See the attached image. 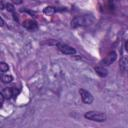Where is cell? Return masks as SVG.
I'll list each match as a JSON object with an SVG mask.
<instances>
[{
  "mask_svg": "<svg viewBox=\"0 0 128 128\" xmlns=\"http://www.w3.org/2000/svg\"><path fill=\"white\" fill-rule=\"evenodd\" d=\"M120 69L122 71L128 70V56H124L120 61Z\"/></svg>",
  "mask_w": 128,
  "mask_h": 128,
  "instance_id": "cell-7",
  "label": "cell"
},
{
  "mask_svg": "<svg viewBox=\"0 0 128 128\" xmlns=\"http://www.w3.org/2000/svg\"><path fill=\"white\" fill-rule=\"evenodd\" d=\"M4 98H5V96L1 93V94H0V104H1V105H2V104H3V102H4Z\"/></svg>",
  "mask_w": 128,
  "mask_h": 128,
  "instance_id": "cell-13",
  "label": "cell"
},
{
  "mask_svg": "<svg viewBox=\"0 0 128 128\" xmlns=\"http://www.w3.org/2000/svg\"><path fill=\"white\" fill-rule=\"evenodd\" d=\"M79 93H80V96H81V99L84 103L86 104H91L93 102V96L90 92L84 90V89H80L79 90Z\"/></svg>",
  "mask_w": 128,
  "mask_h": 128,
  "instance_id": "cell-3",
  "label": "cell"
},
{
  "mask_svg": "<svg viewBox=\"0 0 128 128\" xmlns=\"http://www.w3.org/2000/svg\"><path fill=\"white\" fill-rule=\"evenodd\" d=\"M95 71L97 72L98 75H100L101 77H105L108 74V71L104 68V66H97L95 67Z\"/></svg>",
  "mask_w": 128,
  "mask_h": 128,
  "instance_id": "cell-8",
  "label": "cell"
},
{
  "mask_svg": "<svg viewBox=\"0 0 128 128\" xmlns=\"http://www.w3.org/2000/svg\"><path fill=\"white\" fill-rule=\"evenodd\" d=\"M92 22V18L87 15L83 16H77L71 21V26L72 27H78V26H87L90 25Z\"/></svg>",
  "mask_w": 128,
  "mask_h": 128,
  "instance_id": "cell-1",
  "label": "cell"
},
{
  "mask_svg": "<svg viewBox=\"0 0 128 128\" xmlns=\"http://www.w3.org/2000/svg\"><path fill=\"white\" fill-rule=\"evenodd\" d=\"M6 9H7L8 11L12 12L13 14L15 13V12H14V7H13V5H12V4H9V3H8V4H6Z\"/></svg>",
  "mask_w": 128,
  "mask_h": 128,
  "instance_id": "cell-12",
  "label": "cell"
},
{
  "mask_svg": "<svg viewBox=\"0 0 128 128\" xmlns=\"http://www.w3.org/2000/svg\"><path fill=\"white\" fill-rule=\"evenodd\" d=\"M56 11V9L54 8V7H46L45 9H44V13L45 14H53L54 12Z\"/></svg>",
  "mask_w": 128,
  "mask_h": 128,
  "instance_id": "cell-10",
  "label": "cell"
},
{
  "mask_svg": "<svg viewBox=\"0 0 128 128\" xmlns=\"http://www.w3.org/2000/svg\"><path fill=\"white\" fill-rule=\"evenodd\" d=\"M4 25V20H3V18H1V26H3Z\"/></svg>",
  "mask_w": 128,
  "mask_h": 128,
  "instance_id": "cell-16",
  "label": "cell"
},
{
  "mask_svg": "<svg viewBox=\"0 0 128 128\" xmlns=\"http://www.w3.org/2000/svg\"><path fill=\"white\" fill-rule=\"evenodd\" d=\"M125 49L128 51V40L126 41V43H125Z\"/></svg>",
  "mask_w": 128,
  "mask_h": 128,
  "instance_id": "cell-15",
  "label": "cell"
},
{
  "mask_svg": "<svg viewBox=\"0 0 128 128\" xmlns=\"http://www.w3.org/2000/svg\"><path fill=\"white\" fill-rule=\"evenodd\" d=\"M117 58V54L115 51H111L107 54V56L102 60V65L103 66H108L110 64H112Z\"/></svg>",
  "mask_w": 128,
  "mask_h": 128,
  "instance_id": "cell-4",
  "label": "cell"
},
{
  "mask_svg": "<svg viewBox=\"0 0 128 128\" xmlns=\"http://www.w3.org/2000/svg\"><path fill=\"white\" fill-rule=\"evenodd\" d=\"M57 47H58V49L62 52V53H64V54H67V55H73V54H75V52H76V50L73 48V47H71V46H69V45H66V44H58L57 45Z\"/></svg>",
  "mask_w": 128,
  "mask_h": 128,
  "instance_id": "cell-5",
  "label": "cell"
},
{
  "mask_svg": "<svg viewBox=\"0 0 128 128\" xmlns=\"http://www.w3.org/2000/svg\"><path fill=\"white\" fill-rule=\"evenodd\" d=\"M12 80H13V77H12L11 75H4V76L2 77V81H3L4 83H10Z\"/></svg>",
  "mask_w": 128,
  "mask_h": 128,
  "instance_id": "cell-9",
  "label": "cell"
},
{
  "mask_svg": "<svg viewBox=\"0 0 128 128\" xmlns=\"http://www.w3.org/2000/svg\"><path fill=\"white\" fill-rule=\"evenodd\" d=\"M8 65L5 63V62H1L0 63V69H1V72H6L8 71Z\"/></svg>",
  "mask_w": 128,
  "mask_h": 128,
  "instance_id": "cell-11",
  "label": "cell"
},
{
  "mask_svg": "<svg viewBox=\"0 0 128 128\" xmlns=\"http://www.w3.org/2000/svg\"><path fill=\"white\" fill-rule=\"evenodd\" d=\"M14 4H21L22 3V0H12Z\"/></svg>",
  "mask_w": 128,
  "mask_h": 128,
  "instance_id": "cell-14",
  "label": "cell"
},
{
  "mask_svg": "<svg viewBox=\"0 0 128 128\" xmlns=\"http://www.w3.org/2000/svg\"><path fill=\"white\" fill-rule=\"evenodd\" d=\"M84 117L86 119L97 122H103L106 120V115L102 112H97V111H89L84 115Z\"/></svg>",
  "mask_w": 128,
  "mask_h": 128,
  "instance_id": "cell-2",
  "label": "cell"
},
{
  "mask_svg": "<svg viewBox=\"0 0 128 128\" xmlns=\"http://www.w3.org/2000/svg\"><path fill=\"white\" fill-rule=\"evenodd\" d=\"M23 26L26 28V29H28V30H35V29H37V23L34 21V20H26V21H24L23 22Z\"/></svg>",
  "mask_w": 128,
  "mask_h": 128,
  "instance_id": "cell-6",
  "label": "cell"
}]
</instances>
